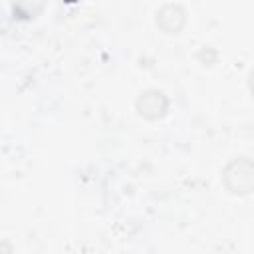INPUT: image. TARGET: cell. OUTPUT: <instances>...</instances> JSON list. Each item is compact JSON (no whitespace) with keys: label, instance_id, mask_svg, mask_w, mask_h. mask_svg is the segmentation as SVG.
<instances>
[{"label":"cell","instance_id":"7a4b0ae2","mask_svg":"<svg viewBox=\"0 0 254 254\" xmlns=\"http://www.w3.org/2000/svg\"><path fill=\"white\" fill-rule=\"evenodd\" d=\"M137 109L141 115L149 117V119H155V117H161L167 109V99L161 91H145L139 99H137Z\"/></svg>","mask_w":254,"mask_h":254},{"label":"cell","instance_id":"3957f363","mask_svg":"<svg viewBox=\"0 0 254 254\" xmlns=\"http://www.w3.org/2000/svg\"><path fill=\"white\" fill-rule=\"evenodd\" d=\"M157 24H159L165 32H169V34L179 32L181 26L185 24V10H183L181 6H177V4L163 6V10L157 14Z\"/></svg>","mask_w":254,"mask_h":254},{"label":"cell","instance_id":"6da1fadb","mask_svg":"<svg viewBox=\"0 0 254 254\" xmlns=\"http://www.w3.org/2000/svg\"><path fill=\"white\" fill-rule=\"evenodd\" d=\"M224 185L234 194H246L254 190V163L240 157L234 159L222 173Z\"/></svg>","mask_w":254,"mask_h":254},{"label":"cell","instance_id":"277c9868","mask_svg":"<svg viewBox=\"0 0 254 254\" xmlns=\"http://www.w3.org/2000/svg\"><path fill=\"white\" fill-rule=\"evenodd\" d=\"M250 89H252V93H254V69L250 71Z\"/></svg>","mask_w":254,"mask_h":254}]
</instances>
